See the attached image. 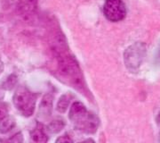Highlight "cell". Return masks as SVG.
<instances>
[{
	"label": "cell",
	"mask_w": 160,
	"mask_h": 143,
	"mask_svg": "<svg viewBox=\"0 0 160 143\" xmlns=\"http://www.w3.org/2000/svg\"><path fill=\"white\" fill-rule=\"evenodd\" d=\"M53 52L56 56L61 75L69 81L72 87L79 91H84L85 83L82 72L73 56L69 53L65 39L58 35L53 43Z\"/></svg>",
	"instance_id": "6da1fadb"
},
{
	"label": "cell",
	"mask_w": 160,
	"mask_h": 143,
	"mask_svg": "<svg viewBox=\"0 0 160 143\" xmlns=\"http://www.w3.org/2000/svg\"><path fill=\"white\" fill-rule=\"evenodd\" d=\"M69 117L75 127L81 132L93 133L97 131V118L87 111L81 102H75L69 109Z\"/></svg>",
	"instance_id": "7a4b0ae2"
},
{
	"label": "cell",
	"mask_w": 160,
	"mask_h": 143,
	"mask_svg": "<svg viewBox=\"0 0 160 143\" xmlns=\"http://www.w3.org/2000/svg\"><path fill=\"white\" fill-rule=\"evenodd\" d=\"M12 101L16 109L21 114L29 117L34 113L37 96L26 87L21 86L14 93Z\"/></svg>",
	"instance_id": "3957f363"
},
{
	"label": "cell",
	"mask_w": 160,
	"mask_h": 143,
	"mask_svg": "<svg viewBox=\"0 0 160 143\" xmlns=\"http://www.w3.org/2000/svg\"><path fill=\"white\" fill-rule=\"evenodd\" d=\"M146 56V45L142 42H136L124 53V61L128 70L135 72L140 68Z\"/></svg>",
	"instance_id": "277c9868"
},
{
	"label": "cell",
	"mask_w": 160,
	"mask_h": 143,
	"mask_svg": "<svg viewBox=\"0 0 160 143\" xmlns=\"http://www.w3.org/2000/svg\"><path fill=\"white\" fill-rule=\"evenodd\" d=\"M103 14L110 22H120L126 18V5L122 0H106L103 6Z\"/></svg>",
	"instance_id": "5b68a950"
},
{
	"label": "cell",
	"mask_w": 160,
	"mask_h": 143,
	"mask_svg": "<svg viewBox=\"0 0 160 143\" xmlns=\"http://www.w3.org/2000/svg\"><path fill=\"white\" fill-rule=\"evenodd\" d=\"M52 100H53V97L50 93L46 94V96L42 98L41 103L39 105V110H38V115L41 118H48L52 114Z\"/></svg>",
	"instance_id": "8992f818"
},
{
	"label": "cell",
	"mask_w": 160,
	"mask_h": 143,
	"mask_svg": "<svg viewBox=\"0 0 160 143\" xmlns=\"http://www.w3.org/2000/svg\"><path fill=\"white\" fill-rule=\"evenodd\" d=\"M31 140L35 142H46L48 140V137L45 132V129L41 124H38V126L32 131Z\"/></svg>",
	"instance_id": "52a82bcc"
},
{
	"label": "cell",
	"mask_w": 160,
	"mask_h": 143,
	"mask_svg": "<svg viewBox=\"0 0 160 143\" xmlns=\"http://www.w3.org/2000/svg\"><path fill=\"white\" fill-rule=\"evenodd\" d=\"M15 126V121L12 117L6 116L4 119L0 120V132L2 134H6L12 130Z\"/></svg>",
	"instance_id": "ba28073f"
},
{
	"label": "cell",
	"mask_w": 160,
	"mask_h": 143,
	"mask_svg": "<svg viewBox=\"0 0 160 143\" xmlns=\"http://www.w3.org/2000/svg\"><path fill=\"white\" fill-rule=\"evenodd\" d=\"M65 126V123L62 119L61 118H57L52 121L49 124V125L47 127V130L52 133H57V132H61Z\"/></svg>",
	"instance_id": "9c48e42d"
},
{
	"label": "cell",
	"mask_w": 160,
	"mask_h": 143,
	"mask_svg": "<svg viewBox=\"0 0 160 143\" xmlns=\"http://www.w3.org/2000/svg\"><path fill=\"white\" fill-rule=\"evenodd\" d=\"M69 101H70V97L69 95H63L59 99L57 104V110L61 113H64L69 105Z\"/></svg>",
	"instance_id": "30bf717a"
},
{
	"label": "cell",
	"mask_w": 160,
	"mask_h": 143,
	"mask_svg": "<svg viewBox=\"0 0 160 143\" xmlns=\"http://www.w3.org/2000/svg\"><path fill=\"white\" fill-rule=\"evenodd\" d=\"M17 81H18V79L16 75H14V74L9 75V76H8V77L6 79V80L3 82V84H2V88H3L4 90H6V91H10V90H12L14 86L16 85Z\"/></svg>",
	"instance_id": "8fae6325"
},
{
	"label": "cell",
	"mask_w": 160,
	"mask_h": 143,
	"mask_svg": "<svg viewBox=\"0 0 160 143\" xmlns=\"http://www.w3.org/2000/svg\"><path fill=\"white\" fill-rule=\"evenodd\" d=\"M8 114V108L6 104H0V120L4 119Z\"/></svg>",
	"instance_id": "7c38bea8"
},
{
	"label": "cell",
	"mask_w": 160,
	"mask_h": 143,
	"mask_svg": "<svg viewBox=\"0 0 160 143\" xmlns=\"http://www.w3.org/2000/svg\"><path fill=\"white\" fill-rule=\"evenodd\" d=\"M22 136L21 132H18L15 135H13V137L9 139V141H12V142H22Z\"/></svg>",
	"instance_id": "4fadbf2b"
},
{
	"label": "cell",
	"mask_w": 160,
	"mask_h": 143,
	"mask_svg": "<svg viewBox=\"0 0 160 143\" xmlns=\"http://www.w3.org/2000/svg\"><path fill=\"white\" fill-rule=\"evenodd\" d=\"M73 140L67 135H63L62 137L58 138L56 140V142H72Z\"/></svg>",
	"instance_id": "5bb4252c"
},
{
	"label": "cell",
	"mask_w": 160,
	"mask_h": 143,
	"mask_svg": "<svg viewBox=\"0 0 160 143\" xmlns=\"http://www.w3.org/2000/svg\"><path fill=\"white\" fill-rule=\"evenodd\" d=\"M3 90H4V89L1 87V88H0V100H1V99H3V97H5V93H4V91H3Z\"/></svg>",
	"instance_id": "9a60e30c"
},
{
	"label": "cell",
	"mask_w": 160,
	"mask_h": 143,
	"mask_svg": "<svg viewBox=\"0 0 160 143\" xmlns=\"http://www.w3.org/2000/svg\"><path fill=\"white\" fill-rule=\"evenodd\" d=\"M3 69H4V64H3V63H2V62H1V60H0V74L2 73Z\"/></svg>",
	"instance_id": "2e32d148"
},
{
	"label": "cell",
	"mask_w": 160,
	"mask_h": 143,
	"mask_svg": "<svg viewBox=\"0 0 160 143\" xmlns=\"http://www.w3.org/2000/svg\"><path fill=\"white\" fill-rule=\"evenodd\" d=\"M158 58L160 59V47H159V49H158Z\"/></svg>",
	"instance_id": "e0dca14e"
}]
</instances>
